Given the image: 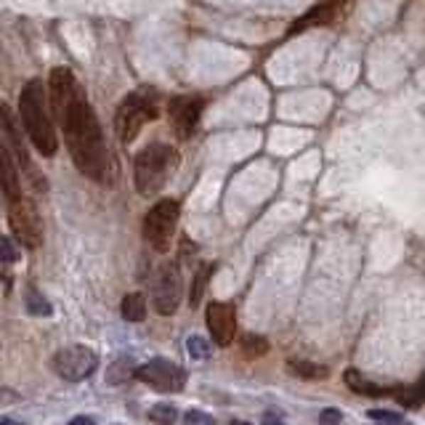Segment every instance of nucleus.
<instances>
[{
    "instance_id": "obj_1",
    "label": "nucleus",
    "mask_w": 425,
    "mask_h": 425,
    "mask_svg": "<svg viewBox=\"0 0 425 425\" xmlns=\"http://www.w3.org/2000/svg\"><path fill=\"white\" fill-rule=\"evenodd\" d=\"M56 120L61 122L64 141H67V149H70L72 162L77 165V171L93 181L104 178L107 144H104L99 120H96L88 99H85V93H75L70 102L56 112Z\"/></svg>"
},
{
    "instance_id": "obj_2",
    "label": "nucleus",
    "mask_w": 425,
    "mask_h": 425,
    "mask_svg": "<svg viewBox=\"0 0 425 425\" xmlns=\"http://www.w3.org/2000/svg\"><path fill=\"white\" fill-rule=\"evenodd\" d=\"M19 114L24 122V131L35 144V149L43 157H53L59 149V139H56V128L48 114V104H45V88L41 80H30L21 88L19 96Z\"/></svg>"
},
{
    "instance_id": "obj_3",
    "label": "nucleus",
    "mask_w": 425,
    "mask_h": 425,
    "mask_svg": "<svg viewBox=\"0 0 425 425\" xmlns=\"http://www.w3.org/2000/svg\"><path fill=\"white\" fill-rule=\"evenodd\" d=\"M178 168V152L171 144H149L146 149L139 152L133 162V181H136V192L144 197H154L160 194L171 176Z\"/></svg>"
},
{
    "instance_id": "obj_4",
    "label": "nucleus",
    "mask_w": 425,
    "mask_h": 425,
    "mask_svg": "<svg viewBox=\"0 0 425 425\" xmlns=\"http://www.w3.org/2000/svg\"><path fill=\"white\" fill-rule=\"evenodd\" d=\"M160 117V96L154 88H139V91L128 93L117 107L114 114V131L125 144H131L144 125Z\"/></svg>"
},
{
    "instance_id": "obj_5",
    "label": "nucleus",
    "mask_w": 425,
    "mask_h": 425,
    "mask_svg": "<svg viewBox=\"0 0 425 425\" xmlns=\"http://www.w3.org/2000/svg\"><path fill=\"white\" fill-rule=\"evenodd\" d=\"M176 226H178V203L160 200L144 218V240L152 244L157 253H165L171 247Z\"/></svg>"
},
{
    "instance_id": "obj_6",
    "label": "nucleus",
    "mask_w": 425,
    "mask_h": 425,
    "mask_svg": "<svg viewBox=\"0 0 425 425\" xmlns=\"http://www.w3.org/2000/svg\"><path fill=\"white\" fill-rule=\"evenodd\" d=\"M99 367V356L93 354L88 345H64L61 351H56L53 356V370L56 375H61L64 380L70 383H77V380H85L91 377Z\"/></svg>"
},
{
    "instance_id": "obj_7",
    "label": "nucleus",
    "mask_w": 425,
    "mask_h": 425,
    "mask_svg": "<svg viewBox=\"0 0 425 425\" xmlns=\"http://www.w3.org/2000/svg\"><path fill=\"white\" fill-rule=\"evenodd\" d=\"M152 301L157 314L171 316L181 306V271L176 264H162L152 279Z\"/></svg>"
},
{
    "instance_id": "obj_8",
    "label": "nucleus",
    "mask_w": 425,
    "mask_h": 425,
    "mask_svg": "<svg viewBox=\"0 0 425 425\" xmlns=\"http://www.w3.org/2000/svg\"><path fill=\"white\" fill-rule=\"evenodd\" d=\"M136 377L141 383L152 385L154 391H165V394L183 391V385H186V370L171 359H152L146 365L136 367Z\"/></svg>"
},
{
    "instance_id": "obj_9",
    "label": "nucleus",
    "mask_w": 425,
    "mask_h": 425,
    "mask_svg": "<svg viewBox=\"0 0 425 425\" xmlns=\"http://www.w3.org/2000/svg\"><path fill=\"white\" fill-rule=\"evenodd\" d=\"M9 223H11V232H14V240L24 247H41L43 244V221L38 210L32 208L24 197L19 203L11 205L9 210Z\"/></svg>"
},
{
    "instance_id": "obj_10",
    "label": "nucleus",
    "mask_w": 425,
    "mask_h": 425,
    "mask_svg": "<svg viewBox=\"0 0 425 425\" xmlns=\"http://www.w3.org/2000/svg\"><path fill=\"white\" fill-rule=\"evenodd\" d=\"M205 109V102L197 96H176L168 104V120L178 139H189L200 122V114Z\"/></svg>"
},
{
    "instance_id": "obj_11",
    "label": "nucleus",
    "mask_w": 425,
    "mask_h": 425,
    "mask_svg": "<svg viewBox=\"0 0 425 425\" xmlns=\"http://www.w3.org/2000/svg\"><path fill=\"white\" fill-rule=\"evenodd\" d=\"M208 330H210L212 343L215 345H232L234 335H237V314H234V306L221 303V301L208 303Z\"/></svg>"
},
{
    "instance_id": "obj_12",
    "label": "nucleus",
    "mask_w": 425,
    "mask_h": 425,
    "mask_svg": "<svg viewBox=\"0 0 425 425\" xmlns=\"http://www.w3.org/2000/svg\"><path fill=\"white\" fill-rule=\"evenodd\" d=\"M0 128L6 131V136H9V141H11V149H14V157L19 160V165H21V168H24V171L30 173L32 183H38L41 189H45V183H43L41 171H38V168H32L30 157H27V149L21 146V139H19V133H16V125H14V120H11L9 107H6V104H3V102H0Z\"/></svg>"
},
{
    "instance_id": "obj_13",
    "label": "nucleus",
    "mask_w": 425,
    "mask_h": 425,
    "mask_svg": "<svg viewBox=\"0 0 425 425\" xmlns=\"http://www.w3.org/2000/svg\"><path fill=\"white\" fill-rule=\"evenodd\" d=\"M0 186L9 197V203H19L21 200V183H19V171H16V157L6 144L0 141Z\"/></svg>"
},
{
    "instance_id": "obj_14",
    "label": "nucleus",
    "mask_w": 425,
    "mask_h": 425,
    "mask_svg": "<svg viewBox=\"0 0 425 425\" xmlns=\"http://www.w3.org/2000/svg\"><path fill=\"white\" fill-rule=\"evenodd\" d=\"M120 311H122V319H125V322H141L144 316H146V301H144V295L141 293L125 295V298H122Z\"/></svg>"
},
{
    "instance_id": "obj_15",
    "label": "nucleus",
    "mask_w": 425,
    "mask_h": 425,
    "mask_svg": "<svg viewBox=\"0 0 425 425\" xmlns=\"http://www.w3.org/2000/svg\"><path fill=\"white\" fill-rule=\"evenodd\" d=\"M343 380H345V385H348L351 391H356V394H365V396H383L385 394V388L370 383V380H367V377H362V372H356V370H345Z\"/></svg>"
},
{
    "instance_id": "obj_16",
    "label": "nucleus",
    "mask_w": 425,
    "mask_h": 425,
    "mask_svg": "<svg viewBox=\"0 0 425 425\" xmlns=\"http://www.w3.org/2000/svg\"><path fill=\"white\" fill-rule=\"evenodd\" d=\"M131 377H136V365H133L131 356H122L117 362H112V367L107 370V380H109L112 385L128 383Z\"/></svg>"
},
{
    "instance_id": "obj_17",
    "label": "nucleus",
    "mask_w": 425,
    "mask_h": 425,
    "mask_svg": "<svg viewBox=\"0 0 425 425\" xmlns=\"http://www.w3.org/2000/svg\"><path fill=\"white\" fill-rule=\"evenodd\" d=\"M24 301H27V311H30V314H35V316H51V303H48V301H45V298H43L41 295V290H35V287H27V290H24Z\"/></svg>"
},
{
    "instance_id": "obj_18",
    "label": "nucleus",
    "mask_w": 425,
    "mask_h": 425,
    "mask_svg": "<svg viewBox=\"0 0 425 425\" xmlns=\"http://www.w3.org/2000/svg\"><path fill=\"white\" fill-rule=\"evenodd\" d=\"M290 372L298 375V377H306V380H322L327 377V367L322 365H311V362H290Z\"/></svg>"
},
{
    "instance_id": "obj_19",
    "label": "nucleus",
    "mask_w": 425,
    "mask_h": 425,
    "mask_svg": "<svg viewBox=\"0 0 425 425\" xmlns=\"http://www.w3.org/2000/svg\"><path fill=\"white\" fill-rule=\"evenodd\" d=\"M242 351L247 359H255V356H264L269 351V340L261 338V335H244L242 338Z\"/></svg>"
},
{
    "instance_id": "obj_20",
    "label": "nucleus",
    "mask_w": 425,
    "mask_h": 425,
    "mask_svg": "<svg viewBox=\"0 0 425 425\" xmlns=\"http://www.w3.org/2000/svg\"><path fill=\"white\" fill-rule=\"evenodd\" d=\"M425 399V380L415 383L412 388H404L402 394H396V402L402 407H417Z\"/></svg>"
},
{
    "instance_id": "obj_21",
    "label": "nucleus",
    "mask_w": 425,
    "mask_h": 425,
    "mask_svg": "<svg viewBox=\"0 0 425 425\" xmlns=\"http://www.w3.org/2000/svg\"><path fill=\"white\" fill-rule=\"evenodd\" d=\"M149 417L160 425H173L176 423V417H178V412H176V407L173 404H154L152 412H149Z\"/></svg>"
},
{
    "instance_id": "obj_22",
    "label": "nucleus",
    "mask_w": 425,
    "mask_h": 425,
    "mask_svg": "<svg viewBox=\"0 0 425 425\" xmlns=\"http://www.w3.org/2000/svg\"><path fill=\"white\" fill-rule=\"evenodd\" d=\"M186 351H189V356H194V359H208V356H210V343H208L205 338H200V335H192V338L186 340Z\"/></svg>"
},
{
    "instance_id": "obj_23",
    "label": "nucleus",
    "mask_w": 425,
    "mask_h": 425,
    "mask_svg": "<svg viewBox=\"0 0 425 425\" xmlns=\"http://www.w3.org/2000/svg\"><path fill=\"white\" fill-rule=\"evenodd\" d=\"M19 261V247L14 240L0 234V264H16Z\"/></svg>"
},
{
    "instance_id": "obj_24",
    "label": "nucleus",
    "mask_w": 425,
    "mask_h": 425,
    "mask_svg": "<svg viewBox=\"0 0 425 425\" xmlns=\"http://www.w3.org/2000/svg\"><path fill=\"white\" fill-rule=\"evenodd\" d=\"M208 269H200L197 271V276H194V290H192V303L189 306H200V301H203V290L205 284H208Z\"/></svg>"
},
{
    "instance_id": "obj_25",
    "label": "nucleus",
    "mask_w": 425,
    "mask_h": 425,
    "mask_svg": "<svg viewBox=\"0 0 425 425\" xmlns=\"http://www.w3.org/2000/svg\"><path fill=\"white\" fill-rule=\"evenodd\" d=\"M183 425H215V420L210 415H205L203 409H189L183 415Z\"/></svg>"
},
{
    "instance_id": "obj_26",
    "label": "nucleus",
    "mask_w": 425,
    "mask_h": 425,
    "mask_svg": "<svg viewBox=\"0 0 425 425\" xmlns=\"http://www.w3.org/2000/svg\"><path fill=\"white\" fill-rule=\"evenodd\" d=\"M370 417L377 423H402V417L396 412H385V409H370Z\"/></svg>"
},
{
    "instance_id": "obj_27",
    "label": "nucleus",
    "mask_w": 425,
    "mask_h": 425,
    "mask_svg": "<svg viewBox=\"0 0 425 425\" xmlns=\"http://www.w3.org/2000/svg\"><path fill=\"white\" fill-rule=\"evenodd\" d=\"M340 420H343L340 409H324L322 415H319V425H338Z\"/></svg>"
},
{
    "instance_id": "obj_28",
    "label": "nucleus",
    "mask_w": 425,
    "mask_h": 425,
    "mask_svg": "<svg viewBox=\"0 0 425 425\" xmlns=\"http://www.w3.org/2000/svg\"><path fill=\"white\" fill-rule=\"evenodd\" d=\"M264 425H284V420H282V415H276V412H266Z\"/></svg>"
},
{
    "instance_id": "obj_29",
    "label": "nucleus",
    "mask_w": 425,
    "mask_h": 425,
    "mask_svg": "<svg viewBox=\"0 0 425 425\" xmlns=\"http://www.w3.org/2000/svg\"><path fill=\"white\" fill-rule=\"evenodd\" d=\"M67 425H96L93 423V417H85V415H80V417H75V420H70Z\"/></svg>"
},
{
    "instance_id": "obj_30",
    "label": "nucleus",
    "mask_w": 425,
    "mask_h": 425,
    "mask_svg": "<svg viewBox=\"0 0 425 425\" xmlns=\"http://www.w3.org/2000/svg\"><path fill=\"white\" fill-rule=\"evenodd\" d=\"M0 425H21L19 420H14V417H3V420H0Z\"/></svg>"
},
{
    "instance_id": "obj_31",
    "label": "nucleus",
    "mask_w": 425,
    "mask_h": 425,
    "mask_svg": "<svg viewBox=\"0 0 425 425\" xmlns=\"http://www.w3.org/2000/svg\"><path fill=\"white\" fill-rule=\"evenodd\" d=\"M327 3H330L333 9H338V6H340V3H345V0H327Z\"/></svg>"
},
{
    "instance_id": "obj_32",
    "label": "nucleus",
    "mask_w": 425,
    "mask_h": 425,
    "mask_svg": "<svg viewBox=\"0 0 425 425\" xmlns=\"http://www.w3.org/2000/svg\"><path fill=\"white\" fill-rule=\"evenodd\" d=\"M232 425H250V423H244V420H234Z\"/></svg>"
},
{
    "instance_id": "obj_33",
    "label": "nucleus",
    "mask_w": 425,
    "mask_h": 425,
    "mask_svg": "<svg viewBox=\"0 0 425 425\" xmlns=\"http://www.w3.org/2000/svg\"><path fill=\"white\" fill-rule=\"evenodd\" d=\"M383 425H402V423H383ZM404 425H409V423H404Z\"/></svg>"
}]
</instances>
